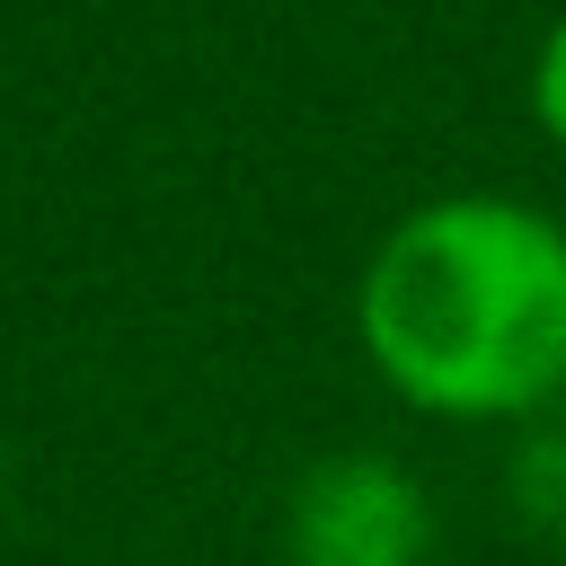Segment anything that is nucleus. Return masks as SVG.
<instances>
[{
  "mask_svg": "<svg viewBox=\"0 0 566 566\" xmlns=\"http://www.w3.org/2000/svg\"><path fill=\"white\" fill-rule=\"evenodd\" d=\"M354 318L407 407L539 416L566 389V230L513 195H442L371 248Z\"/></svg>",
  "mask_w": 566,
  "mask_h": 566,
  "instance_id": "f257e3e1",
  "label": "nucleus"
},
{
  "mask_svg": "<svg viewBox=\"0 0 566 566\" xmlns=\"http://www.w3.org/2000/svg\"><path fill=\"white\" fill-rule=\"evenodd\" d=\"M283 548H292V566H424L433 504L398 460L336 451V460L301 469V486L283 504Z\"/></svg>",
  "mask_w": 566,
  "mask_h": 566,
  "instance_id": "f03ea898",
  "label": "nucleus"
},
{
  "mask_svg": "<svg viewBox=\"0 0 566 566\" xmlns=\"http://www.w3.org/2000/svg\"><path fill=\"white\" fill-rule=\"evenodd\" d=\"M513 504H522V522L566 539V416H539L513 442Z\"/></svg>",
  "mask_w": 566,
  "mask_h": 566,
  "instance_id": "7ed1b4c3",
  "label": "nucleus"
},
{
  "mask_svg": "<svg viewBox=\"0 0 566 566\" xmlns=\"http://www.w3.org/2000/svg\"><path fill=\"white\" fill-rule=\"evenodd\" d=\"M531 115L548 124V142L566 150V18L548 27V44H539V71H531Z\"/></svg>",
  "mask_w": 566,
  "mask_h": 566,
  "instance_id": "20e7f679",
  "label": "nucleus"
}]
</instances>
